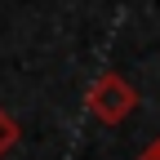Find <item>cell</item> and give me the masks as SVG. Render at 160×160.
<instances>
[{"label": "cell", "instance_id": "cell-2", "mask_svg": "<svg viewBox=\"0 0 160 160\" xmlns=\"http://www.w3.org/2000/svg\"><path fill=\"white\" fill-rule=\"evenodd\" d=\"M18 138H22V129H18V120L5 111V107H0V160H5L13 147H18Z\"/></svg>", "mask_w": 160, "mask_h": 160}, {"label": "cell", "instance_id": "cell-1", "mask_svg": "<svg viewBox=\"0 0 160 160\" xmlns=\"http://www.w3.org/2000/svg\"><path fill=\"white\" fill-rule=\"evenodd\" d=\"M85 107H89V116L98 120V125H111L116 129V125H125V120L133 116L138 89L120 71H98L89 80V89H85Z\"/></svg>", "mask_w": 160, "mask_h": 160}]
</instances>
